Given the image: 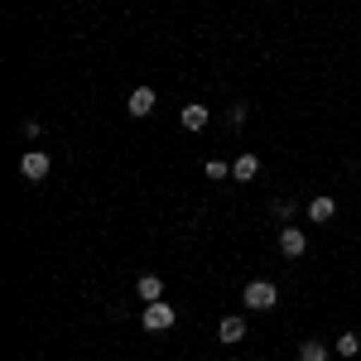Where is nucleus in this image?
<instances>
[{
  "label": "nucleus",
  "instance_id": "1",
  "mask_svg": "<svg viewBox=\"0 0 361 361\" xmlns=\"http://www.w3.org/2000/svg\"><path fill=\"white\" fill-rule=\"evenodd\" d=\"M241 304H246L250 313H270V308L279 304V289L270 279H250L246 289H241Z\"/></svg>",
  "mask_w": 361,
  "mask_h": 361
},
{
  "label": "nucleus",
  "instance_id": "2",
  "mask_svg": "<svg viewBox=\"0 0 361 361\" xmlns=\"http://www.w3.org/2000/svg\"><path fill=\"white\" fill-rule=\"evenodd\" d=\"M140 323H145V333H169L173 323H178V313H173V304H145V313H140Z\"/></svg>",
  "mask_w": 361,
  "mask_h": 361
},
{
  "label": "nucleus",
  "instance_id": "3",
  "mask_svg": "<svg viewBox=\"0 0 361 361\" xmlns=\"http://www.w3.org/2000/svg\"><path fill=\"white\" fill-rule=\"evenodd\" d=\"M49 169H54V159H49L44 149H25V154H20V173H25V183H44Z\"/></svg>",
  "mask_w": 361,
  "mask_h": 361
},
{
  "label": "nucleus",
  "instance_id": "4",
  "mask_svg": "<svg viewBox=\"0 0 361 361\" xmlns=\"http://www.w3.org/2000/svg\"><path fill=\"white\" fill-rule=\"evenodd\" d=\"M217 337H222V347H236V342H246V318H241V313H226L222 323H217Z\"/></svg>",
  "mask_w": 361,
  "mask_h": 361
},
{
  "label": "nucleus",
  "instance_id": "5",
  "mask_svg": "<svg viewBox=\"0 0 361 361\" xmlns=\"http://www.w3.org/2000/svg\"><path fill=\"white\" fill-rule=\"evenodd\" d=\"M279 250H284L289 260H299V255L308 250V236L299 231V226H284V231H279Z\"/></svg>",
  "mask_w": 361,
  "mask_h": 361
},
{
  "label": "nucleus",
  "instance_id": "6",
  "mask_svg": "<svg viewBox=\"0 0 361 361\" xmlns=\"http://www.w3.org/2000/svg\"><path fill=\"white\" fill-rule=\"evenodd\" d=\"M126 111L135 116V121H145V116L154 111V87H135V92H130V102H126Z\"/></svg>",
  "mask_w": 361,
  "mask_h": 361
},
{
  "label": "nucleus",
  "instance_id": "7",
  "mask_svg": "<svg viewBox=\"0 0 361 361\" xmlns=\"http://www.w3.org/2000/svg\"><path fill=\"white\" fill-rule=\"evenodd\" d=\"M207 121H212V111H207L202 102H193V106H183V130H188V135H197V130H207Z\"/></svg>",
  "mask_w": 361,
  "mask_h": 361
},
{
  "label": "nucleus",
  "instance_id": "8",
  "mask_svg": "<svg viewBox=\"0 0 361 361\" xmlns=\"http://www.w3.org/2000/svg\"><path fill=\"white\" fill-rule=\"evenodd\" d=\"M135 294L145 299V304H159V299H164V279H159V275H140L135 279Z\"/></svg>",
  "mask_w": 361,
  "mask_h": 361
},
{
  "label": "nucleus",
  "instance_id": "9",
  "mask_svg": "<svg viewBox=\"0 0 361 361\" xmlns=\"http://www.w3.org/2000/svg\"><path fill=\"white\" fill-rule=\"evenodd\" d=\"M255 173H260V154H241V159L231 164V178H236V183H250Z\"/></svg>",
  "mask_w": 361,
  "mask_h": 361
},
{
  "label": "nucleus",
  "instance_id": "10",
  "mask_svg": "<svg viewBox=\"0 0 361 361\" xmlns=\"http://www.w3.org/2000/svg\"><path fill=\"white\" fill-rule=\"evenodd\" d=\"M333 217H337L333 197H313V202H308V222H333Z\"/></svg>",
  "mask_w": 361,
  "mask_h": 361
},
{
  "label": "nucleus",
  "instance_id": "11",
  "mask_svg": "<svg viewBox=\"0 0 361 361\" xmlns=\"http://www.w3.org/2000/svg\"><path fill=\"white\" fill-rule=\"evenodd\" d=\"M299 361H328V342H318V337L299 342Z\"/></svg>",
  "mask_w": 361,
  "mask_h": 361
},
{
  "label": "nucleus",
  "instance_id": "12",
  "mask_svg": "<svg viewBox=\"0 0 361 361\" xmlns=\"http://www.w3.org/2000/svg\"><path fill=\"white\" fill-rule=\"evenodd\" d=\"M357 352H361V337L357 333H342V337H337V357H357Z\"/></svg>",
  "mask_w": 361,
  "mask_h": 361
},
{
  "label": "nucleus",
  "instance_id": "13",
  "mask_svg": "<svg viewBox=\"0 0 361 361\" xmlns=\"http://www.w3.org/2000/svg\"><path fill=\"white\" fill-rule=\"evenodd\" d=\"M207 178H217V183H222V178H231V164H222V159H207Z\"/></svg>",
  "mask_w": 361,
  "mask_h": 361
},
{
  "label": "nucleus",
  "instance_id": "14",
  "mask_svg": "<svg viewBox=\"0 0 361 361\" xmlns=\"http://www.w3.org/2000/svg\"><path fill=\"white\" fill-rule=\"evenodd\" d=\"M246 116H250V106H246V102H236V106L226 111V121H231V126H246Z\"/></svg>",
  "mask_w": 361,
  "mask_h": 361
},
{
  "label": "nucleus",
  "instance_id": "15",
  "mask_svg": "<svg viewBox=\"0 0 361 361\" xmlns=\"http://www.w3.org/2000/svg\"><path fill=\"white\" fill-rule=\"evenodd\" d=\"M39 130H44V126H39L34 116H29V121H20V135H25V140H39Z\"/></svg>",
  "mask_w": 361,
  "mask_h": 361
}]
</instances>
